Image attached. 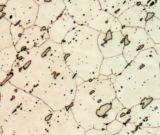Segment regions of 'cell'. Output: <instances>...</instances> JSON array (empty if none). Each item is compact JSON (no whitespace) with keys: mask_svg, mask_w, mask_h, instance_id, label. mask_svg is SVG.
<instances>
[{"mask_svg":"<svg viewBox=\"0 0 160 135\" xmlns=\"http://www.w3.org/2000/svg\"><path fill=\"white\" fill-rule=\"evenodd\" d=\"M128 63L122 54L115 57L104 58L100 68V74L103 76H119Z\"/></svg>","mask_w":160,"mask_h":135,"instance_id":"cell-9","label":"cell"},{"mask_svg":"<svg viewBox=\"0 0 160 135\" xmlns=\"http://www.w3.org/2000/svg\"><path fill=\"white\" fill-rule=\"evenodd\" d=\"M86 132L77 122L71 108L53 112L48 135H84Z\"/></svg>","mask_w":160,"mask_h":135,"instance_id":"cell-6","label":"cell"},{"mask_svg":"<svg viewBox=\"0 0 160 135\" xmlns=\"http://www.w3.org/2000/svg\"><path fill=\"white\" fill-rule=\"evenodd\" d=\"M145 8L147 13L160 20V0L149 1Z\"/></svg>","mask_w":160,"mask_h":135,"instance_id":"cell-13","label":"cell"},{"mask_svg":"<svg viewBox=\"0 0 160 135\" xmlns=\"http://www.w3.org/2000/svg\"><path fill=\"white\" fill-rule=\"evenodd\" d=\"M121 32L124 38L122 55L128 64L141 52L154 48L155 44L145 29L123 27Z\"/></svg>","mask_w":160,"mask_h":135,"instance_id":"cell-5","label":"cell"},{"mask_svg":"<svg viewBox=\"0 0 160 135\" xmlns=\"http://www.w3.org/2000/svg\"><path fill=\"white\" fill-rule=\"evenodd\" d=\"M97 43L104 58L119 56L123 53L124 38L121 31L100 33Z\"/></svg>","mask_w":160,"mask_h":135,"instance_id":"cell-7","label":"cell"},{"mask_svg":"<svg viewBox=\"0 0 160 135\" xmlns=\"http://www.w3.org/2000/svg\"><path fill=\"white\" fill-rule=\"evenodd\" d=\"M138 1L111 0L99 1V2L102 10L118 18L127 9L137 4Z\"/></svg>","mask_w":160,"mask_h":135,"instance_id":"cell-10","label":"cell"},{"mask_svg":"<svg viewBox=\"0 0 160 135\" xmlns=\"http://www.w3.org/2000/svg\"><path fill=\"white\" fill-rule=\"evenodd\" d=\"M117 98L114 84L108 79L96 78L78 85L70 107L75 119L85 131L106 129L118 112L112 108Z\"/></svg>","mask_w":160,"mask_h":135,"instance_id":"cell-3","label":"cell"},{"mask_svg":"<svg viewBox=\"0 0 160 135\" xmlns=\"http://www.w3.org/2000/svg\"><path fill=\"white\" fill-rule=\"evenodd\" d=\"M158 128H145L129 122L124 124L121 130L115 135H154Z\"/></svg>","mask_w":160,"mask_h":135,"instance_id":"cell-12","label":"cell"},{"mask_svg":"<svg viewBox=\"0 0 160 135\" xmlns=\"http://www.w3.org/2000/svg\"><path fill=\"white\" fill-rule=\"evenodd\" d=\"M129 122L145 128L160 127V98H146L129 109Z\"/></svg>","mask_w":160,"mask_h":135,"instance_id":"cell-4","label":"cell"},{"mask_svg":"<svg viewBox=\"0 0 160 135\" xmlns=\"http://www.w3.org/2000/svg\"><path fill=\"white\" fill-rule=\"evenodd\" d=\"M116 120L122 123L124 125L129 123L130 121L129 109L124 108L120 111L117 114Z\"/></svg>","mask_w":160,"mask_h":135,"instance_id":"cell-15","label":"cell"},{"mask_svg":"<svg viewBox=\"0 0 160 135\" xmlns=\"http://www.w3.org/2000/svg\"><path fill=\"white\" fill-rule=\"evenodd\" d=\"M84 135H112L107 129H97L92 128L86 131Z\"/></svg>","mask_w":160,"mask_h":135,"instance_id":"cell-16","label":"cell"},{"mask_svg":"<svg viewBox=\"0 0 160 135\" xmlns=\"http://www.w3.org/2000/svg\"><path fill=\"white\" fill-rule=\"evenodd\" d=\"M123 125L124 124L122 123L116 119L108 125L106 129L112 135H115L121 130Z\"/></svg>","mask_w":160,"mask_h":135,"instance_id":"cell-14","label":"cell"},{"mask_svg":"<svg viewBox=\"0 0 160 135\" xmlns=\"http://www.w3.org/2000/svg\"><path fill=\"white\" fill-rule=\"evenodd\" d=\"M154 135H160V127L158 128V129H157V131H156Z\"/></svg>","mask_w":160,"mask_h":135,"instance_id":"cell-19","label":"cell"},{"mask_svg":"<svg viewBox=\"0 0 160 135\" xmlns=\"http://www.w3.org/2000/svg\"><path fill=\"white\" fill-rule=\"evenodd\" d=\"M122 28L123 27L120 22L118 18H115V19L111 23V28L109 31L112 32H120L122 31Z\"/></svg>","mask_w":160,"mask_h":135,"instance_id":"cell-17","label":"cell"},{"mask_svg":"<svg viewBox=\"0 0 160 135\" xmlns=\"http://www.w3.org/2000/svg\"><path fill=\"white\" fill-rule=\"evenodd\" d=\"M1 135H48L51 108L10 82L1 86Z\"/></svg>","mask_w":160,"mask_h":135,"instance_id":"cell-1","label":"cell"},{"mask_svg":"<svg viewBox=\"0 0 160 135\" xmlns=\"http://www.w3.org/2000/svg\"><path fill=\"white\" fill-rule=\"evenodd\" d=\"M146 30L149 37L155 44H160V20L148 13Z\"/></svg>","mask_w":160,"mask_h":135,"instance_id":"cell-11","label":"cell"},{"mask_svg":"<svg viewBox=\"0 0 160 135\" xmlns=\"http://www.w3.org/2000/svg\"><path fill=\"white\" fill-rule=\"evenodd\" d=\"M117 98L131 109L146 98H160V68L153 48L143 51L128 64L114 83Z\"/></svg>","mask_w":160,"mask_h":135,"instance_id":"cell-2","label":"cell"},{"mask_svg":"<svg viewBox=\"0 0 160 135\" xmlns=\"http://www.w3.org/2000/svg\"><path fill=\"white\" fill-rule=\"evenodd\" d=\"M147 17L145 6L138 1L137 4L127 9L118 18L123 27L145 29Z\"/></svg>","mask_w":160,"mask_h":135,"instance_id":"cell-8","label":"cell"},{"mask_svg":"<svg viewBox=\"0 0 160 135\" xmlns=\"http://www.w3.org/2000/svg\"><path fill=\"white\" fill-rule=\"evenodd\" d=\"M153 48L155 49V51H156L157 54H158L160 68V44H155Z\"/></svg>","mask_w":160,"mask_h":135,"instance_id":"cell-18","label":"cell"}]
</instances>
